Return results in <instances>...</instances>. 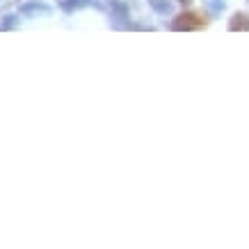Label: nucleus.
<instances>
[{"label": "nucleus", "instance_id": "1", "mask_svg": "<svg viewBox=\"0 0 249 249\" xmlns=\"http://www.w3.org/2000/svg\"><path fill=\"white\" fill-rule=\"evenodd\" d=\"M206 18L196 12H183L172 21V30H181V32H190V30H201L206 28Z\"/></svg>", "mask_w": 249, "mask_h": 249}, {"label": "nucleus", "instance_id": "2", "mask_svg": "<svg viewBox=\"0 0 249 249\" xmlns=\"http://www.w3.org/2000/svg\"><path fill=\"white\" fill-rule=\"evenodd\" d=\"M21 14L23 16H48L51 14V7H48L46 2L30 0V2H23L21 5Z\"/></svg>", "mask_w": 249, "mask_h": 249}, {"label": "nucleus", "instance_id": "3", "mask_svg": "<svg viewBox=\"0 0 249 249\" xmlns=\"http://www.w3.org/2000/svg\"><path fill=\"white\" fill-rule=\"evenodd\" d=\"M229 30H249V16L247 14H233L231 16V21H229Z\"/></svg>", "mask_w": 249, "mask_h": 249}, {"label": "nucleus", "instance_id": "4", "mask_svg": "<svg viewBox=\"0 0 249 249\" xmlns=\"http://www.w3.org/2000/svg\"><path fill=\"white\" fill-rule=\"evenodd\" d=\"M96 0H62L60 5L64 12H73V9H83V7H89V5H94Z\"/></svg>", "mask_w": 249, "mask_h": 249}, {"label": "nucleus", "instance_id": "5", "mask_svg": "<svg viewBox=\"0 0 249 249\" xmlns=\"http://www.w3.org/2000/svg\"><path fill=\"white\" fill-rule=\"evenodd\" d=\"M149 5H151V9H156L158 14H167V12L172 9V2H169V0H149Z\"/></svg>", "mask_w": 249, "mask_h": 249}, {"label": "nucleus", "instance_id": "6", "mask_svg": "<svg viewBox=\"0 0 249 249\" xmlns=\"http://www.w3.org/2000/svg\"><path fill=\"white\" fill-rule=\"evenodd\" d=\"M206 9L211 12V14H222V9H224V0H204Z\"/></svg>", "mask_w": 249, "mask_h": 249}, {"label": "nucleus", "instance_id": "7", "mask_svg": "<svg viewBox=\"0 0 249 249\" xmlns=\"http://www.w3.org/2000/svg\"><path fill=\"white\" fill-rule=\"evenodd\" d=\"M178 2H181V5H190V2H192V0H178Z\"/></svg>", "mask_w": 249, "mask_h": 249}]
</instances>
